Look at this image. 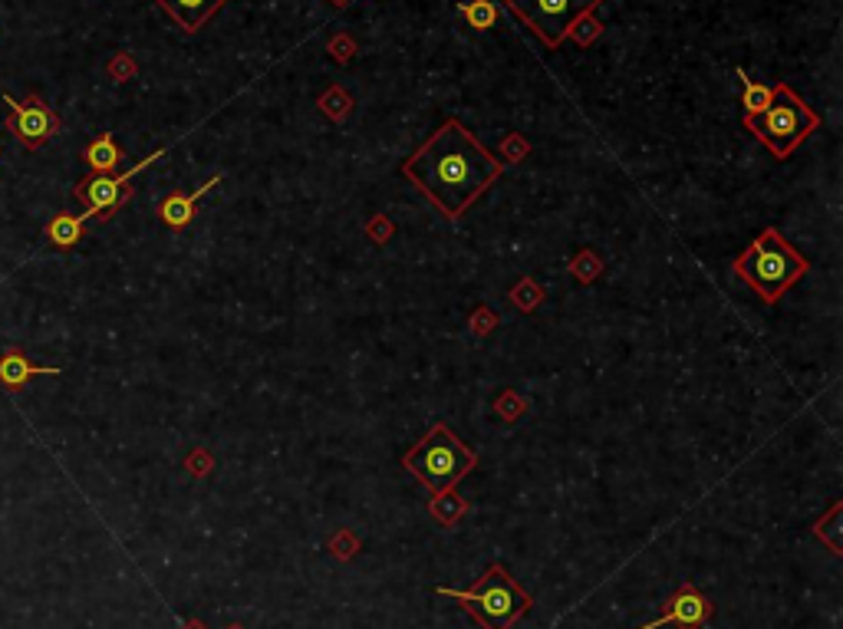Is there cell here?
Listing matches in <instances>:
<instances>
[{
    "label": "cell",
    "instance_id": "obj_1",
    "mask_svg": "<svg viewBox=\"0 0 843 629\" xmlns=\"http://www.w3.org/2000/svg\"><path fill=\"white\" fill-rule=\"evenodd\" d=\"M501 172L504 162L494 159L458 119H445L402 165V175L448 221L462 218L498 182Z\"/></svg>",
    "mask_w": 843,
    "mask_h": 629
},
{
    "label": "cell",
    "instance_id": "obj_2",
    "mask_svg": "<svg viewBox=\"0 0 843 629\" xmlns=\"http://www.w3.org/2000/svg\"><path fill=\"white\" fill-rule=\"evenodd\" d=\"M807 271H811L807 257L801 251H794L778 228H764L758 238L751 241L748 251H741L735 261V274L745 280L764 303H778Z\"/></svg>",
    "mask_w": 843,
    "mask_h": 629
},
{
    "label": "cell",
    "instance_id": "obj_3",
    "mask_svg": "<svg viewBox=\"0 0 843 629\" xmlns=\"http://www.w3.org/2000/svg\"><path fill=\"white\" fill-rule=\"evenodd\" d=\"M438 597H452L481 629H511L531 610L534 600L504 564H491L468 590L438 587Z\"/></svg>",
    "mask_w": 843,
    "mask_h": 629
},
{
    "label": "cell",
    "instance_id": "obj_4",
    "mask_svg": "<svg viewBox=\"0 0 843 629\" xmlns=\"http://www.w3.org/2000/svg\"><path fill=\"white\" fill-rule=\"evenodd\" d=\"M402 465H406L435 498V494L455 491L458 481H462L468 471L478 465V455L471 452V448L452 429H448V425L438 422L419 438V442H415V448H409L406 458H402Z\"/></svg>",
    "mask_w": 843,
    "mask_h": 629
},
{
    "label": "cell",
    "instance_id": "obj_5",
    "mask_svg": "<svg viewBox=\"0 0 843 629\" xmlns=\"http://www.w3.org/2000/svg\"><path fill=\"white\" fill-rule=\"evenodd\" d=\"M820 116L794 93L788 83L774 86L771 106L758 112V116H745V129L755 136L774 159H788L794 155L797 145H804V139L817 132Z\"/></svg>",
    "mask_w": 843,
    "mask_h": 629
},
{
    "label": "cell",
    "instance_id": "obj_6",
    "mask_svg": "<svg viewBox=\"0 0 843 629\" xmlns=\"http://www.w3.org/2000/svg\"><path fill=\"white\" fill-rule=\"evenodd\" d=\"M547 47H560L580 17L593 14L603 0H504Z\"/></svg>",
    "mask_w": 843,
    "mask_h": 629
},
{
    "label": "cell",
    "instance_id": "obj_7",
    "mask_svg": "<svg viewBox=\"0 0 843 629\" xmlns=\"http://www.w3.org/2000/svg\"><path fill=\"white\" fill-rule=\"evenodd\" d=\"M162 155H165V149L152 152L149 159H142L139 165L126 168L122 175H93V172H89L83 182H76V188H73V195L86 205V211H83L80 218L83 221H89V218L109 221L132 198V182H136V175L145 172V168H149L152 162H159Z\"/></svg>",
    "mask_w": 843,
    "mask_h": 629
},
{
    "label": "cell",
    "instance_id": "obj_8",
    "mask_svg": "<svg viewBox=\"0 0 843 629\" xmlns=\"http://www.w3.org/2000/svg\"><path fill=\"white\" fill-rule=\"evenodd\" d=\"M4 103L10 106V116L4 122V129L14 136L24 149L37 152L43 149L56 132H60V116L53 112V106H47L37 93L24 96L17 103L14 96H4Z\"/></svg>",
    "mask_w": 843,
    "mask_h": 629
},
{
    "label": "cell",
    "instance_id": "obj_9",
    "mask_svg": "<svg viewBox=\"0 0 843 629\" xmlns=\"http://www.w3.org/2000/svg\"><path fill=\"white\" fill-rule=\"evenodd\" d=\"M715 616V606L708 603L705 593L695 583H679V590L672 593L666 610H662L653 623L639 626V629H659V626H679V629H702Z\"/></svg>",
    "mask_w": 843,
    "mask_h": 629
},
{
    "label": "cell",
    "instance_id": "obj_10",
    "mask_svg": "<svg viewBox=\"0 0 843 629\" xmlns=\"http://www.w3.org/2000/svg\"><path fill=\"white\" fill-rule=\"evenodd\" d=\"M185 33H198L228 0H155Z\"/></svg>",
    "mask_w": 843,
    "mask_h": 629
},
{
    "label": "cell",
    "instance_id": "obj_11",
    "mask_svg": "<svg viewBox=\"0 0 843 629\" xmlns=\"http://www.w3.org/2000/svg\"><path fill=\"white\" fill-rule=\"evenodd\" d=\"M60 373H63V369L30 363V359L20 350H4V353H0V386H4L7 392L27 389V383H30L33 376H60Z\"/></svg>",
    "mask_w": 843,
    "mask_h": 629
},
{
    "label": "cell",
    "instance_id": "obj_12",
    "mask_svg": "<svg viewBox=\"0 0 843 629\" xmlns=\"http://www.w3.org/2000/svg\"><path fill=\"white\" fill-rule=\"evenodd\" d=\"M215 185H221V175H215V178H211V182H205V185H198L195 192H172V195H168L162 205H159V218H162L165 228L185 231L188 224H191V218H195L198 198L205 195V192H211Z\"/></svg>",
    "mask_w": 843,
    "mask_h": 629
},
{
    "label": "cell",
    "instance_id": "obj_13",
    "mask_svg": "<svg viewBox=\"0 0 843 629\" xmlns=\"http://www.w3.org/2000/svg\"><path fill=\"white\" fill-rule=\"evenodd\" d=\"M83 159L89 168H93V175H116V168L122 165V159H126V152L116 145L112 132H103V136H96L86 145Z\"/></svg>",
    "mask_w": 843,
    "mask_h": 629
},
{
    "label": "cell",
    "instance_id": "obj_14",
    "mask_svg": "<svg viewBox=\"0 0 843 629\" xmlns=\"http://www.w3.org/2000/svg\"><path fill=\"white\" fill-rule=\"evenodd\" d=\"M47 241L53 247H60V251H70V247H76L83 241V234H86V221L80 215H66V211H60V215H53L47 221Z\"/></svg>",
    "mask_w": 843,
    "mask_h": 629
},
{
    "label": "cell",
    "instance_id": "obj_15",
    "mask_svg": "<svg viewBox=\"0 0 843 629\" xmlns=\"http://www.w3.org/2000/svg\"><path fill=\"white\" fill-rule=\"evenodd\" d=\"M738 80H741V109H745V116H758V112H764V109L771 106L774 86L748 80L745 73H738Z\"/></svg>",
    "mask_w": 843,
    "mask_h": 629
},
{
    "label": "cell",
    "instance_id": "obj_16",
    "mask_svg": "<svg viewBox=\"0 0 843 629\" xmlns=\"http://www.w3.org/2000/svg\"><path fill=\"white\" fill-rule=\"evenodd\" d=\"M458 14L465 17V24L468 27H475V30H491L494 24H498V4L494 0H465V4H458Z\"/></svg>",
    "mask_w": 843,
    "mask_h": 629
},
{
    "label": "cell",
    "instance_id": "obj_17",
    "mask_svg": "<svg viewBox=\"0 0 843 629\" xmlns=\"http://www.w3.org/2000/svg\"><path fill=\"white\" fill-rule=\"evenodd\" d=\"M432 508V514H435V521L438 524H445V527H452L458 518H462V514L468 511V504L458 498L455 491H445V494H435V501L429 504Z\"/></svg>",
    "mask_w": 843,
    "mask_h": 629
},
{
    "label": "cell",
    "instance_id": "obj_18",
    "mask_svg": "<svg viewBox=\"0 0 843 629\" xmlns=\"http://www.w3.org/2000/svg\"><path fill=\"white\" fill-rule=\"evenodd\" d=\"M814 534L820 537V541H827V544H830V550H834V554H840V504H837L834 511H830V518H827V521H817Z\"/></svg>",
    "mask_w": 843,
    "mask_h": 629
},
{
    "label": "cell",
    "instance_id": "obj_19",
    "mask_svg": "<svg viewBox=\"0 0 843 629\" xmlns=\"http://www.w3.org/2000/svg\"><path fill=\"white\" fill-rule=\"evenodd\" d=\"M597 33H600V24H597V20H593V17L587 14V17H580L577 24H573L570 37H577L580 43H590L593 37H597Z\"/></svg>",
    "mask_w": 843,
    "mask_h": 629
},
{
    "label": "cell",
    "instance_id": "obj_20",
    "mask_svg": "<svg viewBox=\"0 0 843 629\" xmlns=\"http://www.w3.org/2000/svg\"><path fill=\"white\" fill-rule=\"evenodd\" d=\"M333 550H336V557H340V560L353 557V550H356V537H353V534H340V537H333Z\"/></svg>",
    "mask_w": 843,
    "mask_h": 629
},
{
    "label": "cell",
    "instance_id": "obj_21",
    "mask_svg": "<svg viewBox=\"0 0 843 629\" xmlns=\"http://www.w3.org/2000/svg\"><path fill=\"white\" fill-rule=\"evenodd\" d=\"M182 629H208V626H205V623H201V620H188V623H185Z\"/></svg>",
    "mask_w": 843,
    "mask_h": 629
}]
</instances>
